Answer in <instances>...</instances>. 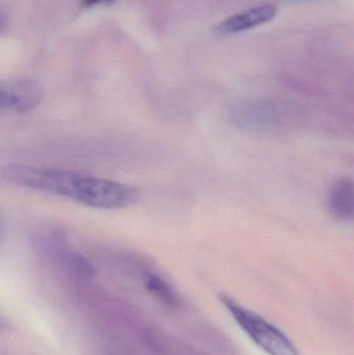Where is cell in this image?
Returning <instances> with one entry per match:
<instances>
[{
  "instance_id": "obj_3",
  "label": "cell",
  "mask_w": 354,
  "mask_h": 355,
  "mask_svg": "<svg viewBox=\"0 0 354 355\" xmlns=\"http://www.w3.org/2000/svg\"><path fill=\"white\" fill-rule=\"evenodd\" d=\"M3 91L6 108L18 112H31L43 100V89L30 78H12L0 81Z\"/></svg>"
},
{
  "instance_id": "obj_8",
  "label": "cell",
  "mask_w": 354,
  "mask_h": 355,
  "mask_svg": "<svg viewBox=\"0 0 354 355\" xmlns=\"http://www.w3.org/2000/svg\"><path fill=\"white\" fill-rule=\"evenodd\" d=\"M114 1V0H82V6H85V8H91V6L101 3V2H104V3H112Z\"/></svg>"
},
{
  "instance_id": "obj_4",
  "label": "cell",
  "mask_w": 354,
  "mask_h": 355,
  "mask_svg": "<svg viewBox=\"0 0 354 355\" xmlns=\"http://www.w3.org/2000/svg\"><path fill=\"white\" fill-rule=\"evenodd\" d=\"M278 14V8L272 4L249 8L242 12L233 15L216 26L215 31L220 35H234L249 31L254 27L272 21Z\"/></svg>"
},
{
  "instance_id": "obj_5",
  "label": "cell",
  "mask_w": 354,
  "mask_h": 355,
  "mask_svg": "<svg viewBox=\"0 0 354 355\" xmlns=\"http://www.w3.org/2000/svg\"><path fill=\"white\" fill-rule=\"evenodd\" d=\"M328 206L330 214L338 220H353L354 192L351 179L343 178L333 184L328 192Z\"/></svg>"
},
{
  "instance_id": "obj_1",
  "label": "cell",
  "mask_w": 354,
  "mask_h": 355,
  "mask_svg": "<svg viewBox=\"0 0 354 355\" xmlns=\"http://www.w3.org/2000/svg\"><path fill=\"white\" fill-rule=\"evenodd\" d=\"M1 175L17 185L64 196L89 207L93 200L97 182L96 177L83 176L69 171L18 164H6L1 168Z\"/></svg>"
},
{
  "instance_id": "obj_10",
  "label": "cell",
  "mask_w": 354,
  "mask_h": 355,
  "mask_svg": "<svg viewBox=\"0 0 354 355\" xmlns=\"http://www.w3.org/2000/svg\"><path fill=\"white\" fill-rule=\"evenodd\" d=\"M2 28H3V20H2V17L0 16V33H1Z\"/></svg>"
},
{
  "instance_id": "obj_6",
  "label": "cell",
  "mask_w": 354,
  "mask_h": 355,
  "mask_svg": "<svg viewBox=\"0 0 354 355\" xmlns=\"http://www.w3.org/2000/svg\"><path fill=\"white\" fill-rule=\"evenodd\" d=\"M145 285L150 292H152L154 295L157 296L160 300L166 302V304H177L176 294L172 292V290L170 289V286L166 283V281H163V279L158 277V275H152V273L145 275Z\"/></svg>"
},
{
  "instance_id": "obj_7",
  "label": "cell",
  "mask_w": 354,
  "mask_h": 355,
  "mask_svg": "<svg viewBox=\"0 0 354 355\" xmlns=\"http://www.w3.org/2000/svg\"><path fill=\"white\" fill-rule=\"evenodd\" d=\"M6 235V220H4L3 214L0 211V245L3 243L4 238Z\"/></svg>"
},
{
  "instance_id": "obj_2",
  "label": "cell",
  "mask_w": 354,
  "mask_h": 355,
  "mask_svg": "<svg viewBox=\"0 0 354 355\" xmlns=\"http://www.w3.org/2000/svg\"><path fill=\"white\" fill-rule=\"evenodd\" d=\"M220 302L241 331L267 355H299L290 338L276 325L253 311L241 306L230 296L220 295Z\"/></svg>"
},
{
  "instance_id": "obj_9",
  "label": "cell",
  "mask_w": 354,
  "mask_h": 355,
  "mask_svg": "<svg viewBox=\"0 0 354 355\" xmlns=\"http://www.w3.org/2000/svg\"><path fill=\"white\" fill-rule=\"evenodd\" d=\"M6 110V102H4L3 91H2L1 83H0V112Z\"/></svg>"
}]
</instances>
